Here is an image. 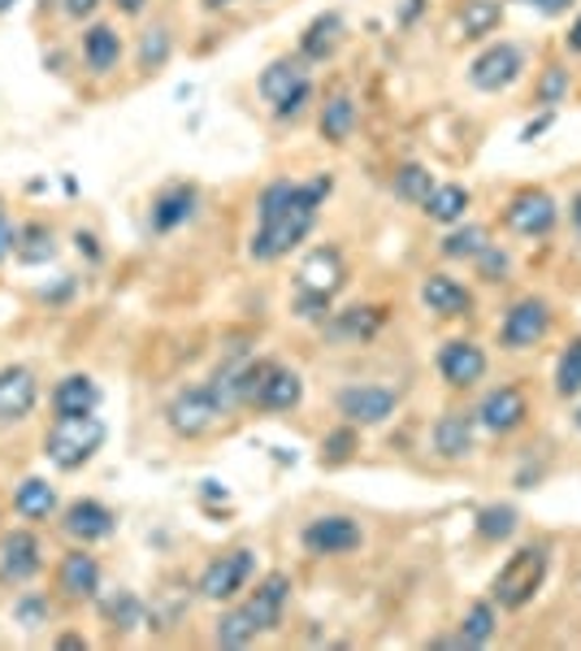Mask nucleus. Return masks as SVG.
<instances>
[{
  "label": "nucleus",
  "mask_w": 581,
  "mask_h": 651,
  "mask_svg": "<svg viewBox=\"0 0 581 651\" xmlns=\"http://www.w3.org/2000/svg\"><path fill=\"white\" fill-rule=\"evenodd\" d=\"M4 9H13V0H0V13H4Z\"/></svg>",
  "instance_id": "nucleus-51"
},
{
  "label": "nucleus",
  "mask_w": 581,
  "mask_h": 651,
  "mask_svg": "<svg viewBox=\"0 0 581 651\" xmlns=\"http://www.w3.org/2000/svg\"><path fill=\"white\" fill-rule=\"evenodd\" d=\"M482 248H486V231L482 227H465V231H452V235L443 239V256H452V261L477 256Z\"/></svg>",
  "instance_id": "nucleus-38"
},
{
  "label": "nucleus",
  "mask_w": 581,
  "mask_h": 651,
  "mask_svg": "<svg viewBox=\"0 0 581 651\" xmlns=\"http://www.w3.org/2000/svg\"><path fill=\"white\" fill-rule=\"evenodd\" d=\"M547 330H551V308H547V300L525 296L508 308V317H504V326H499V339H504V348L521 353V348L542 344Z\"/></svg>",
  "instance_id": "nucleus-7"
},
{
  "label": "nucleus",
  "mask_w": 581,
  "mask_h": 651,
  "mask_svg": "<svg viewBox=\"0 0 581 651\" xmlns=\"http://www.w3.org/2000/svg\"><path fill=\"white\" fill-rule=\"evenodd\" d=\"M61 4H65L70 18H92V13L101 9V0H61Z\"/></svg>",
  "instance_id": "nucleus-46"
},
{
  "label": "nucleus",
  "mask_w": 581,
  "mask_h": 651,
  "mask_svg": "<svg viewBox=\"0 0 581 651\" xmlns=\"http://www.w3.org/2000/svg\"><path fill=\"white\" fill-rule=\"evenodd\" d=\"M547 578V552L542 547H521L517 556H508V565L495 574V599L499 608H525Z\"/></svg>",
  "instance_id": "nucleus-4"
},
{
  "label": "nucleus",
  "mask_w": 581,
  "mask_h": 651,
  "mask_svg": "<svg viewBox=\"0 0 581 651\" xmlns=\"http://www.w3.org/2000/svg\"><path fill=\"white\" fill-rule=\"evenodd\" d=\"M339 31H344V18L339 13H321L308 31H304V40H299V53L308 61H326L335 53V44H339Z\"/></svg>",
  "instance_id": "nucleus-27"
},
{
  "label": "nucleus",
  "mask_w": 581,
  "mask_h": 651,
  "mask_svg": "<svg viewBox=\"0 0 581 651\" xmlns=\"http://www.w3.org/2000/svg\"><path fill=\"white\" fill-rule=\"evenodd\" d=\"M252 565H256V556L247 552V547H239L231 556H222V560H213L209 569H204V578H200V595L204 599H234V595L247 587V578H252Z\"/></svg>",
  "instance_id": "nucleus-10"
},
{
  "label": "nucleus",
  "mask_w": 581,
  "mask_h": 651,
  "mask_svg": "<svg viewBox=\"0 0 581 651\" xmlns=\"http://www.w3.org/2000/svg\"><path fill=\"white\" fill-rule=\"evenodd\" d=\"M304 547L317 556H344L351 547H360V526L351 517H317L304 531Z\"/></svg>",
  "instance_id": "nucleus-13"
},
{
  "label": "nucleus",
  "mask_w": 581,
  "mask_h": 651,
  "mask_svg": "<svg viewBox=\"0 0 581 651\" xmlns=\"http://www.w3.org/2000/svg\"><path fill=\"white\" fill-rule=\"evenodd\" d=\"M569 49H573V53H581V18H578V27L569 31Z\"/></svg>",
  "instance_id": "nucleus-49"
},
{
  "label": "nucleus",
  "mask_w": 581,
  "mask_h": 651,
  "mask_svg": "<svg viewBox=\"0 0 581 651\" xmlns=\"http://www.w3.org/2000/svg\"><path fill=\"white\" fill-rule=\"evenodd\" d=\"M477 265H482V279H486V283H499V279L508 274V252H499V248L486 243V248L477 252Z\"/></svg>",
  "instance_id": "nucleus-41"
},
{
  "label": "nucleus",
  "mask_w": 581,
  "mask_h": 651,
  "mask_svg": "<svg viewBox=\"0 0 581 651\" xmlns=\"http://www.w3.org/2000/svg\"><path fill=\"white\" fill-rule=\"evenodd\" d=\"M335 191V178L330 175H317L304 182V196L283 209L278 218H265L261 222V231L252 235L247 243V256L252 261H261V265H270V261H278V256H287L295 243H304V235L313 231V222H317V209H321V200Z\"/></svg>",
  "instance_id": "nucleus-1"
},
{
  "label": "nucleus",
  "mask_w": 581,
  "mask_h": 651,
  "mask_svg": "<svg viewBox=\"0 0 581 651\" xmlns=\"http://www.w3.org/2000/svg\"><path fill=\"white\" fill-rule=\"evenodd\" d=\"M287 599H290V578H287V574H270V578H265V582L252 591V599H247L243 608H247V617L256 621V630L265 634V630H278Z\"/></svg>",
  "instance_id": "nucleus-14"
},
{
  "label": "nucleus",
  "mask_w": 581,
  "mask_h": 651,
  "mask_svg": "<svg viewBox=\"0 0 581 651\" xmlns=\"http://www.w3.org/2000/svg\"><path fill=\"white\" fill-rule=\"evenodd\" d=\"M57 582L70 599H96V591H101V565H96V556H87L83 547L70 552V556L61 560Z\"/></svg>",
  "instance_id": "nucleus-20"
},
{
  "label": "nucleus",
  "mask_w": 581,
  "mask_h": 651,
  "mask_svg": "<svg viewBox=\"0 0 581 651\" xmlns=\"http://www.w3.org/2000/svg\"><path fill=\"white\" fill-rule=\"evenodd\" d=\"M117 9H122V13H130V18H135V13H144V4H148V0H114Z\"/></svg>",
  "instance_id": "nucleus-48"
},
{
  "label": "nucleus",
  "mask_w": 581,
  "mask_h": 651,
  "mask_svg": "<svg viewBox=\"0 0 581 651\" xmlns=\"http://www.w3.org/2000/svg\"><path fill=\"white\" fill-rule=\"evenodd\" d=\"M351 130H356V101H351L348 92H339V96H330L321 105V135L330 144H348Z\"/></svg>",
  "instance_id": "nucleus-29"
},
{
  "label": "nucleus",
  "mask_w": 581,
  "mask_h": 651,
  "mask_svg": "<svg viewBox=\"0 0 581 651\" xmlns=\"http://www.w3.org/2000/svg\"><path fill=\"white\" fill-rule=\"evenodd\" d=\"M304 400V382H299V374H290V369H278L274 365V374H270V382H265V391H261V409H270V413H287Z\"/></svg>",
  "instance_id": "nucleus-26"
},
{
  "label": "nucleus",
  "mask_w": 581,
  "mask_h": 651,
  "mask_svg": "<svg viewBox=\"0 0 581 651\" xmlns=\"http://www.w3.org/2000/svg\"><path fill=\"white\" fill-rule=\"evenodd\" d=\"M196 213V187H170V191H161L157 196V204H152V231H178L187 218Z\"/></svg>",
  "instance_id": "nucleus-23"
},
{
  "label": "nucleus",
  "mask_w": 581,
  "mask_h": 651,
  "mask_svg": "<svg viewBox=\"0 0 581 651\" xmlns=\"http://www.w3.org/2000/svg\"><path fill=\"white\" fill-rule=\"evenodd\" d=\"M261 96L274 105L278 118H295L304 109V101L313 96V78L304 70V61L299 57L270 61V70L261 74Z\"/></svg>",
  "instance_id": "nucleus-5"
},
{
  "label": "nucleus",
  "mask_w": 581,
  "mask_h": 651,
  "mask_svg": "<svg viewBox=\"0 0 581 651\" xmlns=\"http://www.w3.org/2000/svg\"><path fill=\"white\" fill-rule=\"evenodd\" d=\"M18 239H22V231L0 213V261H9V256L18 252Z\"/></svg>",
  "instance_id": "nucleus-44"
},
{
  "label": "nucleus",
  "mask_w": 581,
  "mask_h": 651,
  "mask_svg": "<svg viewBox=\"0 0 581 651\" xmlns=\"http://www.w3.org/2000/svg\"><path fill=\"white\" fill-rule=\"evenodd\" d=\"M226 413V405L218 400V391H213V382L209 387H187V391H178L175 400H170V430L182 434V439H196V434H204L218 417Z\"/></svg>",
  "instance_id": "nucleus-6"
},
{
  "label": "nucleus",
  "mask_w": 581,
  "mask_h": 651,
  "mask_svg": "<svg viewBox=\"0 0 581 651\" xmlns=\"http://www.w3.org/2000/svg\"><path fill=\"white\" fill-rule=\"evenodd\" d=\"M473 426H477V417L473 413L439 417V426H434V452L447 456V461L468 456V452H473Z\"/></svg>",
  "instance_id": "nucleus-22"
},
{
  "label": "nucleus",
  "mask_w": 581,
  "mask_h": 651,
  "mask_svg": "<svg viewBox=\"0 0 581 651\" xmlns=\"http://www.w3.org/2000/svg\"><path fill=\"white\" fill-rule=\"evenodd\" d=\"M101 608H105V617L117 621L122 630L139 626V599H135L130 591H117V599H101Z\"/></svg>",
  "instance_id": "nucleus-39"
},
{
  "label": "nucleus",
  "mask_w": 581,
  "mask_h": 651,
  "mask_svg": "<svg viewBox=\"0 0 581 651\" xmlns=\"http://www.w3.org/2000/svg\"><path fill=\"white\" fill-rule=\"evenodd\" d=\"M395 409H400V391L378 387V382H356V387L339 391V413L348 417L351 426H382Z\"/></svg>",
  "instance_id": "nucleus-8"
},
{
  "label": "nucleus",
  "mask_w": 581,
  "mask_h": 651,
  "mask_svg": "<svg viewBox=\"0 0 581 651\" xmlns=\"http://www.w3.org/2000/svg\"><path fill=\"white\" fill-rule=\"evenodd\" d=\"M22 239L31 243V248H18V261H27V265H40V261H49L57 252L53 248V231H44V227H31Z\"/></svg>",
  "instance_id": "nucleus-40"
},
{
  "label": "nucleus",
  "mask_w": 581,
  "mask_h": 651,
  "mask_svg": "<svg viewBox=\"0 0 581 651\" xmlns=\"http://www.w3.org/2000/svg\"><path fill=\"white\" fill-rule=\"evenodd\" d=\"M96 405H101V387L87 374H70V378H61L57 387H53V409H57V417H87L96 413Z\"/></svg>",
  "instance_id": "nucleus-21"
},
{
  "label": "nucleus",
  "mask_w": 581,
  "mask_h": 651,
  "mask_svg": "<svg viewBox=\"0 0 581 651\" xmlns=\"http://www.w3.org/2000/svg\"><path fill=\"white\" fill-rule=\"evenodd\" d=\"M525 396L517 391V387H495L482 405H477V421L486 426V430H495V434H508V430H517L525 421Z\"/></svg>",
  "instance_id": "nucleus-16"
},
{
  "label": "nucleus",
  "mask_w": 581,
  "mask_h": 651,
  "mask_svg": "<svg viewBox=\"0 0 581 651\" xmlns=\"http://www.w3.org/2000/svg\"><path fill=\"white\" fill-rule=\"evenodd\" d=\"M256 634H261V630H256V621L247 617V608H234V612H226V617L218 621L213 643H218V648H247Z\"/></svg>",
  "instance_id": "nucleus-30"
},
{
  "label": "nucleus",
  "mask_w": 581,
  "mask_h": 651,
  "mask_svg": "<svg viewBox=\"0 0 581 651\" xmlns=\"http://www.w3.org/2000/svg\"><path fill=\"white\" fill-rule=\"evenodd\" d=\"M101 443H105V421L101 417H57V426L49 430V439H44V456L65 470V474H74V470H83L96 452H101Z\"/></svg>",
  "instance_id": "nucleus-3"
},
{
  "label": "nucleus",
  "mask_w": 581,
  "mask_h": 651,
  "mask_svg": "<svg viewBox=\"0 0 581 651\" xmlns=\"http://www.w3.org/2000/svg\"><path fill=\"white\" fill-rule=\"evenodd\" d=\"M468 209V191L461 182H443V187H434L430 196H425V213H430V222H443V227H452V222H461Z\"/></svg>",
  "instance_id": "nucleus-28"
},
{
  "label": "nucleus",
  "mask_w": 581,
  "mask_h": 651,
  "mask_svg": "<svg viewBox=\"0 0 581 651\" xmlns=\"http://www.w3.org/2000/svg\"><path fill=\"white\" fill-rule=\"evenodd\" d=\"M421 304H425L430 313H439V317H465L468 308H473V296H468L456 279L430 274V279L421 283Z\"/></svg>",
  "instance_id": "nucleus-19"
},
{
  "label": "nucleus",
  "mask_w": 581,
  "mask_h": 651,
  "mask_svg": "<svg viewBox=\"0 0 581 651\" xmlns=\"http://www.w3.org/2000/svg\"><path fill=\"white\" fill-rule=\"evenodd\" d=\"M434 191V178L425 166H404L400 175H395V196L400 200H412V204H425V196Z\"/></svg>",
  "instance_id": "nucleus-35"
},
{
  "label": "nucleus",
  "mask_w": 581,
  "mask_h": 651,
  "mask_svg": "<svg viewBox=\"0 0 581 651\" xmlns=\"http://www.w3.org/2000/svg\"><path fill=\"white\" fill-rule=\"evenodd\" d=\"M378 326H382V313L378 308H348V313L335 317L330 335H339V339H369Z\"/></svg>",
  "instance_id": "nucleus-32"
},
{
  "label": "nucleus",
  "mask_w": 581,
  "mask_h": 651,
  "mask_svg": "<svg viewBox=\"0 0 581 651\" xmlns=\"http://www.w3.org/2000/svg\"><path fill=\"white\" fill-rule=\"evenodd\" d=\"M35 574H40V543H35V534L13 531L4 538V547H0V578L27 582Z\"/></svg>",
  "instance_id": "nucleus-18"
},
{
  "label": "nucleus",
  "mask_w": 581,
  "mask_h": 651,
  "mask_svg": "<svg viewBox=\"0 0 581 651\" xmlns=\"http://www.w3.org/2000/svg\"><path fill=\"white\" fill-rule=\"evenodd\" d=\"M226 4H234V0H204V9H226Z\"/></svg>",
  "instance_id": "nucleus-50"
},
{
  "label": "nucleus",
  "mask_w": 581,
  "mask_h": 651,
  "mask_svg": "<svg viewBox=\"0 0 581 651\" xmlns=\"http://www.w3.org/2000/svg\"><path fill=\"white\" fill-rule=\"evenodd\" d=\"M490 634H495V608L490 603H473L468 617L461 621V643L465 648H482V643H490Z\"/></svg>",
  "instance_id": "nucleus-33"
},
{
  "label": "nucleus",
  "mask_w": 581,
  "mask_h": 651,
  "mask_svg": "<svg viewBox=\"0 0 581 651\" xmlns=\"http://www.w3.org/2000/svg\"><path fill=\"white\" fill-rule=\"evenodd\" d=\"M564 92H569V70H547L542 83H538V101L542 105H556Z\"/></svg>",
  "instance_id": "nucleus-42"
},
{
  "label": "nucleus",
  "mask_w": 581,
  "mask_h": 651,
  "mask_svg": "<svg viewBox=\"0 0 581 651\" xmlns=\"http://www.w3.org/2000/svg\"><path fill=\"white\" fill-rule=\"evenodd\" d=\"M521 70L525 61L517 44H490L482 57L468 65V78H473L477 92H504V87H513L521 78Z\"/></svg>",
  "instance_id": "nucleus-9"
},
{
  "label": "nucleus",
  "mask_w": 581,
  "mask_h": 651,
  "mask_svg": "<svg viewBox=\"0 0 581 651\" xmlns=\"http://www.w3.org/2000/svg\"><path fill=\"white\" fill-rule=\"evenodd\" d=\"M499 18H504V4L499 0H465L461 27H465L468 40H477V35H490L499 27Z\"/></svg>",
  "instance_id": "nucleus-31"
},
{
  "label": "nucleus",
  "mask_w": 581,
  "mask_h": 651,
  "mask_svg": "<svg viewBox=\"0 0 581 651\" xmlns=\"http://www.w3.org/2000/svg\"><path fill=\"white\" fill-rule=\"evenodd\" d=\"M166 57H170V31L166 27H152L144 35V44H139V70H161Z\"/></svg>",
  "instance_id": "nucleus-37"
},
{
  "label": "nucleus",
  "mask_w": 581,
  "mask_h": 651,
  "mask_svg": "<svg viewBox=\"0 0 581 651\" xmlns=\"http://www.w3.org/2000/svg\"><path fill=\"white\" fill-rule=\"evenodd\" d=\"M439 374H443L452 387H473V382L486 374V353H482L477 344H468V339H452V344H443V353H439Z\"/></svg>",
  "instance_id": "nucleus-17"
},
{
  "label": "nucleus",
  "mask_w": 581,
  "mask_h": 651,
  "mask_svg": "<svg viewBox=\"0 0 581 651\" xmlns=\"http://www.w3.org/2000/svg\"><path fill=\"white\" fill-rule=\"evenodd\" d=\"M517 531V508L513 504H490V508H482V517H477V534L482 538H508V534Z\"/></svg>",
  "instance_id": "nucleus-34"
},
{
  "label": "nucleus",
  "mask_w": 581,
  "mask_h": 651,
  "mask_svg": "<svg viewBox=\"0 0 581 651\" xmlns=\"http://www.w3.org/2000/svg\"><path fill=\"white\" fill-rule=\"evenodd\" d=\"M556 391L560 396H578L581 391V339H573L569 353L560 356V365H556Z\"/></svg>",
  "instance_id": "nucleus-36"
},
{
  "label": "nucleus",
  "mask_w": 581,
  "mask_h": 651,
  "mask_svg": "<svg viewBox=\"0 0 581 651\" xmlns=\"http://www.w3.org/2000/svg\"><path fill=\"white\" fill-rule=\"evenodd\" d=\"M114 526H117V517L101 504V500H74V504L65 508V522H61V531L70 534V538H83V543L109 538Z\"/></svg>",
  "instance_id": "nucleus-15"
},
{
  "label": "nucleus",
  "mask_w": 581,
  "mask_h": 651,
  "mask_svg": "<svg viewBox=\"0 0 581 651\" xmlns=\"http://www.w3.org/2000/svg\"><path fill=\"white\" fill-rule=\"evenodd\" d=\"M13 612H18V621H22L27 630H35V626L44 621V612H49V603H44V599H22V603H18Z\"/></svg>",
  "instance_id": "nucleus-43"
},
{
  "label": "nucleus",
  "mask_w": 581,
  "mask_h": 651,
  "mask_svg": "<svg viewBox=\"0 0 581 651\" xmlns=\"http://www.w3.org/2000/svg\"><path fill=\"white\" fill-rule=\"evenodd\" d=\"M573 213H578V222H581V196H578V209H573Z\"/></svg>",
  "instance_id": "nucleus-53"
},
{
  "label": "nucleus",
  "mask_w": 581,
  "mask_h": 651,
  "mask_svg": "<svg viewBox=\"0 0 581 651\" xmlns=\"http://www.w3.org/2000/svg\"><path fill=\"white\" fill-rule=\"evenodd\" d=\"M40 400V387H35V374L27 365H9L0 369V421H22L31 417Z\"/></svg>",
  "instance_id": "nucleus-12"
},
{
  "label": "nucleus",
  "mask_w": 581,
  "mask_h": 651,
  "mask_svg": "<svg viewBox=\"0 0 581 651\" xmlns=\"http://www.w3.org/2000/svg\"><path fill=\"white\" fill-rule=\"evenodd\" d=\"M13 508H18V517H27V522H44V517L57 513V491H53L44 477H27V482L18 486V495H13Z\"/></svg>",
  "instance_id": "nucleus-25"
},
{
  "label": "nucleus",
  "mask_w": 581,
  "mask_h": 651,
  "mask_svg": "<svg viewBox=\"0 0 581 651\" xmlns=\"http://www.w3.org/2000/svg\"><path fill=\"white\" fill-rule=\"evenodd\" d=\"M504 218H508V227H513L517 235L534 239V235H547V231L556 227L560 209H556V200H551L547 191H538V187H534V191H521V196L508 204V213H504Z\"/></svg>",
  "instance_id": "nucleus-11"
},
{
  "label": "nucleus",
  "mask_w": 581,
  "mask_h": 651,
  "mask_svg": "<svg viewBox=\"0 0 581 651\" xmlns=\"http://www.w3.org/2000/svg\"><path fill=\"white\" fill-rule=\"evenodd\" d=\"M321 452L330 456V461H344L351 452V430H339V434H330L326 443H321Z\"/></svg>",
  "instance_id": "nucleus-45"
},
{
  "label": "nucleus",
  "mask_w": 581,
  "mask_h": 651,
  "mask_svg": "<svg viewBox=\"0 0 581 651\" xmlns=\"http://www.w3.org/2000/svg\"><path fill=\"white\" fill-rule=\"evenodd\" d=\"M83 61H87V70H96V74H109L117 61H122V40H117L114 27H105V22H96L87 35H83Z\"/></svg>",
  "instance_id": "nucleus-24"
},
{
  "label": "nucleus",
  "mask_w": 581,
  "mask_h": 651,
  "mask_svg": "<svg viewBox=\"0 0 581 651\" xmlns=\"http://www.w3.org/2000/svg\"><path fill=\"white\" fill-rule=\"evenodd\" d=\"M573 426H578V430H581V409H578V413H573Z\"/></svg>",
  "instance_id": "nucleus-52"
},
{
  "label": "nucleus",
  "mask_w": 581,
  "mask_h": 651,
  "mask_svg": "<svg viewBox=\"0 0 581 651\" xmlns=\"http://www.w3.org/2000/svg\"><path fill=\"white\" fill-rule=\"evenodd\" d=\"M348 283V265L339 256V248H317L304 256L299 274H295V313L317 322L330 313V300L339 296V287Z\"/></svg>",
  "instance_id": "nucleus-2"
},
{
  "label": "nucleus",
  "mask_w": 581,
  "mask_h": 651,
  "mask_svg": "<svg viewBox=\"0 0 581 651\" xmlns=\"http://www.w3.org/2000/svg\"><path fill=\"white\" fill-rule=\"evenodd\" d=\"M521 4H534V9H542L547 18H560V13H564V9L573 4V0H521Z\"/></svg>",
  "instance_id": "nucleus-47"
}]
</instances>
